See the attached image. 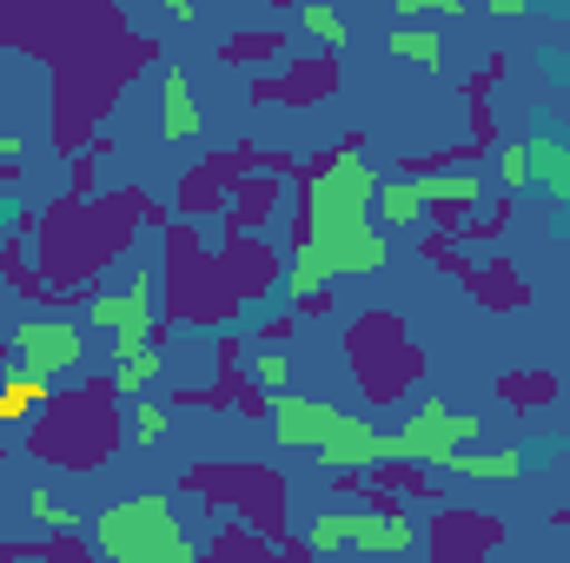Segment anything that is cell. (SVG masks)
<instances>
[{
    "mask_svg": "<svg viewBox=\"0 0 570 563\" xmlns=\"http://www.w3.org/2000/svg\"><path fill=\"white\" fill-rule=\"evenodd\" d=\"M0 47H20L47 60L53 73V152L80 159L100 140L107 107L120 87H134L146 67H159V40L134 33L127 13L100 0H0Z\"/></svg>",
    "mask_w": 570,
    "mask_h": 563,
    "instance_id": "6da1fadb",
    "label": "cell"
},
{
    "mask_svg": "<svg viewBox=\"0 0 570 563\" xmlns=\"http://www.w3.org/2000/svg\"><path fill=\"white\" fill-rule=\"evenodd\" d=\"M140 226H173L140 186H120V192H100V199H73L60 192L40 219H33V273L53 285V298L73 305L80 285H94L127 246Z\"/></svg>",
    "mask_w": 570,
    "mask_h": 563,
    "instance_id": "7a4b0ae2",
    "label": "cell"
},
{
    "mask_svg": "<svg viewBox=\"0 0 570 563\" xmlns=\"http://www.w3.org/2000/svg\"><path fill=\"white\" fill-rule=\"evenodd\" d=\"M120 437H127V418H120L114 378H80L73 392H53L33 412L27 451L40 464H60V471H94L120 451Z\"/></svg>",
    "mask_w": 570,
    "mask_h": 563,
    "instance_id": "3957f363",
    "label": "cell"
},
{
    "mask_svg": "<svg viewBox=\"0 0 570 563\" xmlns=\"http://www.w3.org/2000/svg\"><path fill=\"white\" fill-rule=\"evenodd\" d=\"M345 365H352L365 405H379V412L405 405L419 392V378H425V352L405 332V318H392V312H358L345 325Z\"/></svg>",
    "mask_w": 570,
    "mask_h": 563,
    "instance_id": "277c9868",
    "label": "cell"
},
{
    "mask_svg": "<svg viewBox=\"0 0 570 563\" xmlns=\"http://www.w3.org/2000/svg\"><path fill=\"white\" fill-rule=\"evenodd\" d=\"M159 292H166V318H186V325H206V332H219V325L239 312V298L219 279V253H206L199 226H186V219L166 226ZM166 318H159V325H166Z\"/></svg>",
    "mask_w": 570,
    "mask_h": 563,
    "instance_id": "5b68a950",
    "label": "cell"
},
{
    "mask_svg": "<svg viewBox=\"0 0 570 563\" xmlns=\"http://www.w3.org/2000/svg\"><path fill=\"white\" fill-rule=\"evenodd\" d=\"M94 551L107 563H199V544L179 531V517L159 491L107 504L94 517Z\"/></svg>",
    "mask_w": 570,
    "mask_h": 563,
    "instance_id": "8992f818",
    "label": "cell"
},
{
    "mask_svg": "<svg viewBox=\"0 0 570 563\" xmlns=\"http://www.w3.org/2000/svg\"><path fill=\"white\" fill-rule=\"evenodd\" d=\"M186 491H199L213 511H233L253 537H266V544H285L292 531H285V504H292V491H285V477H273L266 464H193L186 471Z\"/></svg>",
    "mask_w": 570,
    "mask_h": 563,
    "instance_id": "52a82bcc",
    "label": "cell"
},
{
    "mask_svg": "<svg viewBox=\"0 0 570 563\" xmlns=\"http://www.w3.org/2000/svg\"><path fill=\"white\" fill-rule=\"evenodd\" d=\"M305 551H312V557L358 551L365 563H412L419 557V517H412L405 504H392V511L338 504V511H325V517L305 531Z\"/></svg>",
    "mask_w": 570,
    "mask_h": 563,
    "instance_id": "ba28073f",
    "label": "cell"
},
{
    "mask_svg": "<svg viewBox=\"0 0 570 563\" xmlns=\"http://www.w3.org/2000/svg\"><path fill=\"white\" fill-rule=\"evenodd\" d=\"M484 437V418L471 412H444V398H425L399 437H385V464H419V471H444L458 451H471Z\"/></svg>",
    "mask_w": 570,
    "mask_h": 563,
    "instance_id": "9c48e42d",
    "label": "cell"
},
{
    "mask_svg": "<svg viewBox=\"0 0 570 563\" xmlns=\"http://www.w3.org/2000/svg\"><path fill=\"white\" fill-rule=\"evenodd\" d=\"M498 544H504V524L491 511H471V504H438L431 524H419L425 563H484Z\"/></svg>",
    "mask_w": 570,
    "mask_h": 563,
    "instance_id": "30bf717a",
    "label": "cell"
},
{
    "mask_svg": "<svg viewBox=\"0 0 570 563\" xmlns=\"http://www.w3.org/2000/svg\"><path fill=\"white\" fill-rule=\"evenodd\" d=\"M80 358H87V332L80 325H67V318H20V332H13V372L53 385L60 372H80Z\"/></svg>",
    "mask_w": 570,
    "mask_h": 563,
    "instance_id": "8fae6325",
    "label": "cell"
},
{
    "mask_svg": "<svg viewBox=\"0 0 570 563\" xmlns=\"http://www.w3.org/2000/svg\"><path fill=\"white\" fill-rule=\"evenodd\" d=\"M259 146H233V152H206L186 179H179V219L193 226V219H206V213H226L233 206V186L246 179V172H259Z\"/></svg>",
    "mask_w": 570,
    "mask_h": 563,
    "instance_id": "7c38bea8",
    "label": "cell"
},
{
    "mask_svg": "<svg viewBox=\"0 0 570 563\" xmlns=\"http://www.w3.org/2000/svg\"><path fill=\"white\" fill-rule=\"evenodd\" d=\"M332 93H338V53H298L285 60V73L253 80L259 107H325Z\"/></svg>",
    "mask_w": 570,
    "mask_h": 563,
    "instance_id": "4fadbf2b",
    "label": "cell"
},
{
    "mask_svg": "<svg viewBox=\"0 0 570 563\" xmlns=\"http://www.w3.org/2000/svg\"><path fill=\"white\" fill-rule=\"evenodd\" d=\"M279 253L266 246V239H246V233H226V246H219V279L226 292L239 298V305H253V298H266L273 285H279Z\"/></svg>",
    "mask_w": 570,
    "mask_h": 563,
    "instance_id": "5bb4252c",
    "label": "cell"
},
{
    "mask_svg": "<svg viewBox=\"0 0 570 563\" xmlns=\"http://www.w3.org/2000/svg\"><path fill=\"white\" fill-rule=\"evenodd\" d=\"M338 418H345V412H338V405H325V398L279 392V398H273V418H266V424H273V444H279V451H318V444L338 431Z\"/></svg>",
    "mask_w": 570,
    "mask_h": 563,
    "instance_id": "9a60e30c",
    "label": "cell"
},
{
    "mask_svg": "<svg viewBox=\"0 0 570 563\" xmlns=\"http://www.w3.org/2000/svg\"><path fill=\"white\" fill-rule=\"evenodd\" d=\"M318 464H325V477H358V471L385 464V431L372 418H358V412H345L338 431L318 444Z\"/></svg>",
    "mask_w": 570,
    "mask_h": 563,
    "instance_id": "2e32d148",
    "label": "cell"
},
{
    "mask_svg": "<svg viewBox=\"0 0 570 563\" xmlns=\"http://www.w3.org/2000/svg\"><path fill=\"white\" fill-rule=\"evenodd\" d=\"M285 199V179L279 172H246L239 186H233V206H226V233H246V239H259L266 226H273V213H279Z\"/></svg>",
    "mask_w": 570,
    "mask_h": 563,
    "instance_id": "e0dca14e",
    "label": "cell"
},
{
    "mask_svg": "<svg viewBox=\"0 0 570 563\" xmlns=\"http://www.w3.org/2000/svg\"><path fill=\"white\" fill-rule=\"evenodd\" d=\"M431 199H425V219L438 226V239H458L464 233V219H471V206H478V172H425Z\"/></svg>",
    "mask_w": 570,
    "mask_h": 563,
    "instance_id": "ac0fdd59",
    "label": "cell"
},
{
    "mask_svg": "<svg viewBox=\"0 0 570 563\" xmlns=\"http://www.w3.org/2000/svg\"><path fill=\"white\" fill-rule=\"evenodd\" d=\"M458 285H464L484 312H518V305H531V285H524V273H518L511 259H471Z\"/></svg>",
    "mask_w": 570,
    "mask_h": 563,
    "instance_id": "d6986e66",
    "label": "cell"
},
{
    "mask_svg": "<svg viewBox=\"0 0 570 563\" xmlns=\"http://www.w3.org/2000/svg\"><path fill=\"white\" fill-rule=\"evenodd\" d=\"M199 100H193V80L186 67H159V140H199Z\"/></svg>",
    "mask_w": 570,
    "mask_h": 563,
    "instance_id": "ffe728a7",
    "label": "cell"
},
{
    "mask_svg": "<svg viewBox=\"0 0 570 563\" xmlns=\"http://www.w3.org/2000/svg\"><path fill=\"white\" fill-rule=\"evenodd\" d=\"M279 53H285V27H233V33L213 47L219 67H266V60H279Z\"/></svg>",
    "mask_w": 570,
    "mask_h": 563,
    "instance_id": "44dd1931",
    "label": "cell"
},
{
    "mask_svg": "<svg viewBox=\"0 0 570 563\" xmlns=\"http://www.w3.org/2000/svg\"><path fill=\"white\" fill-rule=\"evenodd\" d=\"M425 199H431L425 172L385 179V186H379V219H385V226H419V219H425Z\"/></svg>",
    "mask_w": 570,
    "mask_h": 563,
    "instance_id": "7402d4cb",
    "label": "cell"
},
{
    "mask_svg": "<svg viewBox=\"0 0 570 563\" xmlns=\"http://www.w3.org/2000/svg\"><path fill=\"white\" fill-rule=\"evenodd\" d=\"M444 471H451V477H484V484H504V477H518V471H524V451H518V444H498V451H458Z\"/></svg>",
    "mask_w": 570,
    "mask_h": 563,
    "instance_id": "603a6c76",
    "label": "cell"
},
{
    "mask_svg": "<svg viewBox=\"0 0 570 563\" xmlns=\"http://www.w3.org/2000/svg\"><path fill=\"white\" fill-rule=\"evenodd\" d=\"M498 398L511 412H544V405H558V372H504Z\"/></svg>",
    "mask_w": 570,
    "mask_h": 563,
    "instance_id": "cb8c5ba5",
    "label": "cell"
},
{
    "mask_svg": "<svg viewBox=\"0 0 570 563\" xmlns=\"http://www.w3.org/2000/svg\"><path fill=\"white\" fill-rule=\"evenodd\" d=\"M531 179L551 199H570V140H531Z\"/></svg>",
    "mask_w": 570,
    "mask_h": 563,
    "instance_id": "d4e9b609",
    "label": "cell"
},
{
    "mask_svg": "<svg viewBox=\"0 0 570 563\" xmlns=\"http://www.w3.org/2000/svg\"><path fill=\"white\" fill-rule=\"evenodd\" d=\"M47 398H53V385H40V378H27V372H7V378H0V424L33 418Z\"/></svg>",
    "mask_w": 570,
    "mask_h": 563,
    "instance_id": "484cf974",
    "label": "cell"
},
{
    "mask_svg": "<svg viewBox=\"0 0 570 563\" xmlns=\"http://www.w3.org/2000/svg\"><path fill=\"white\" fill-rule=\"evenodd\" d=\"M385 53H405L412 67H444V33L438 27H392Z\"/></svg>",
    "mask_w": 570,
    "mask_h": 563,
    "instance_id": "4316f807",
    "label": "cell"
},
{
    "mask_svg": "<svg viewBox=\"0 0 570 563\" xmlns=\"http://www.w3.org/2000/svg\"><path fill=\"white\" fill-rule=\"evenodd\" d=\"M266 557H273V544L253 537L246 524H239V531H219V537L199 551V563H266Z\"/></svg>",
    "mask_w": 570,
    "mask_h": 563,
    "instance_id": "83f0119b",
    "label": "cell"
},
{
    "mask_svg": "<svg viewBox=\"0 0 570 563\" xmlns=\"http://www.w3.org/2000/svg\"><path fill=\"white\" fill-rule=\"evenodd\" d=\"M27 517L40 524V531H80V517H73V504H60L47 484H33L27 491Z\"/></svg>",
    "mask_w": 570,
    "mask_h": 563,
    "instance_id": "f1b7e54d",
    "label": "cell"
},
{
    "mask_svg": "<svg viewBox=\"0 0 570 563\" xmlns=\"http://www.w3.org/2000/svg\"><path fill=\"white\" fill-rule=\"evenodd\" d=\"M298 20H305V33L318 40V53H345V20H338L332 7H298Z\"/></svg>",
    "mask_w": 570,
    "mask_h": 563,
    "instance_id": "f546056e",
    "label": "cell"
},
{
    "mask_svg": "<svg viewBox=\"0 0 570 563\" xmlns=\"http://www.w3.org/2000/svg\"><path fill=\"white\" fill-rule=\"evenodd\" d=\"M153 378H159V352H140L134 365H114V392H120V398H146Z\"/></svg>",
    "mask_w": 570,
    "mask_h": 563,
    "instance_id": "4dcf8cb0",
    "label": "cell"
},
{
    "mask_svg": "<svg viewBox=\"0 0 570 563\" xmlns=\"http://www.w3.org/2000/svg\"><path fill=\"white\" fill-rule=\"evenodd\" d=\"M246 378H253L266 398H279L285 378H292V372H285V352H253V358H246Z\"/></svg>",
    "mask_w": 570,
    "mask_h": 563,
    "instance_id": "1f68e13d",
    "label": "cell"
},
{
    "mask_svg": "<svg viewBox=\"0 0 570 563\" xmlns=\"http://www.w3.org/2000/svg\"><path fill=\"white\" fill-rule=\"evenodd\" d=\"M504 226H511V199H498V213H471L458 239H471V246H498V233H504Z\"/></svg>",
    "mask_w": 570,
    "mask_h": 563,
    "instance_id": "d6a6232c",
    "label": "cell"
},
{
    "mask_svg": "<svg viewBox=\"0 0 570 563\" xmlns=\"http://www.w3.org/2000/svg\"><path fill=\"white\" fill-rule=\"evenodd\" d=\"M498 179H504V192L531 186V146H498Z\"/></svg>",
    "mask_w": 570,
    "mask_h": 563,
    "instance_id": "836d02e7",
    "label": "cell"
},
{
    "mask_svg": "<svg viewBox=\"0 0 570 563\" xmlns=\"http://www.w3.org/2000/svg\"><path fill=\"white\" fill-rule=\"evenodd\" d=\"M159 437H166V405L140 398L134 405V444H159Z\"/></svg>",
    "mask_w": 570,
    "mask_h": 563,
    "instance_id": "e575fe53",
    "label": "cell"
},
{
    "mask_svg": "<svg viewBox=\"0 0 570 563\" xmlns=\"http://www.w3.org/2000/svg\"><path fill=\"white\" fill-rule=\"evenodd\" d=\"M285 338H292V318H266L259 325V352H279Z\"/></svg>",
    "mask_w": 570,
    "mask_h": 563,
    "instance_id": "d590c367",
    "label": "cell"
},
{
    "mask_svg": "<svg viewBox=\"0 0 570 563\" xmlns=\"http://www.w3.org/2000/svg\"><path fill=\"white\" fill-rule=\"evenodd\" d=\"M266 563H312V551H305V537H285V544H273Z\"/></svg>",
    "mask_w": 570,
    "mask_h": 563,
    "instance_id": "8d00e7d4",
    "label": "cell"
},
{
    "mask_svg": "<svg viewBox=\"0 0 570 563\" xmlns=\"http://www.w3.org/2000/svg\"><path fill=\"white\" fill-rule=\"evenodd\" d=\"M20 159H27V140H20V134H0V166L20 172Z\"/></svg>",
    "mask_w": 570,
    "mask_h": 563,
    "instance_id": "74e56055",
    "label": "cell"
},
{
    "mask_svg": "<svg viewBox=\"0 0 570 563\" xmlns=\"http://www.w3.org/2000/svg\"><path fill=\"white\" fill-rule=\"evenodd\" d=\"M166 20H179V27H193V20H199V7H193V0H166Z\"/></svg>",
    "mask_w": 570,
    "mask_h": 563,
    "instance_id": "f35d334b",
    "label": "cell"
},
{
    "mask_svg": "<svg viewBox=\"0 0 570 563\" xmlns=\"http://www.w3.org/2000/svg\"><path fill=\"white\" fill-rule=\"evenodd\" d=\"M292 305H298L305 318H318V312H332V292H312V298H292Z\"/></svg>",
    "mask_w": 570,
    "mask_h": 563,
    "instance_id": "ab89813d",
    "label": "cell"
},
{
    "mask_svg": "<svg viewBox=\"0 0 570 563\" xmlns=\"http://www.w3.org/2000/svg\"><path fill=\"white\" fill-rule=\"evenodd\" d=\"M491 20H524V0H491Z\"/></svg>",
    "mask_w": 570,
    "mask_h": 563,
    "instance_id": "60d3db41",
    "label": "cell"
},
{
    "mask_svg": "<svg viewBox=\"0 0 570 563\" xmlns=\"http://www.w3.org/2000/svg\"><path fill=\"white\" fill-rule=\"evenodd\" d=\"M551 524H558V531H570V504H564V511H551Z\"/></svg>",
    "mask_w": 570,
    "mask_h": 563,
    "instance_id": "b9f144b4",
    "label": "cell"
},
{
    "mask_svg": "<svg viewBox=\"0 0 570 563\" xmlns=\"http://www.w3.org/2000/svg\"><path fill=\"white\" fill-rule=\"evenodd\" d=\"M7 179H20V172H7V166H0V186H7Z\"/></svg>",
    "mask_w": 570,
    "mask_h": 563,
    "instance_id": "7bdbcfd3",
    "label": "cell"
},
{
    "mask_svg": "<svg viewBox=\"0 0 570 563\" xmlns=\"http://www.w3.org/2000/svg\"><path fill=\"white\" fill-rule=\"evenodd\" d=\"M0 457H7V451H0Z\"/></svg>",
    "mask_w": 570,
    "mask_h": 563,
    "instance_id": "ee69618b",
    "label": "cell"
},
{
    "mask_svg": "<svg viewBox=\"0 0 570 563\" xmlns=\"http://www.w3.org/2000/svg\"><path fill=\"white\" fill-rule=\"evenodd\" d=\"M358 563H365V557H358Z\"/></svg>",
    "mask_w": 570,
    "mask_h": 563,
    "instance_id": "f6af8a7d",
    "label": "cell"
}]
</instances>
